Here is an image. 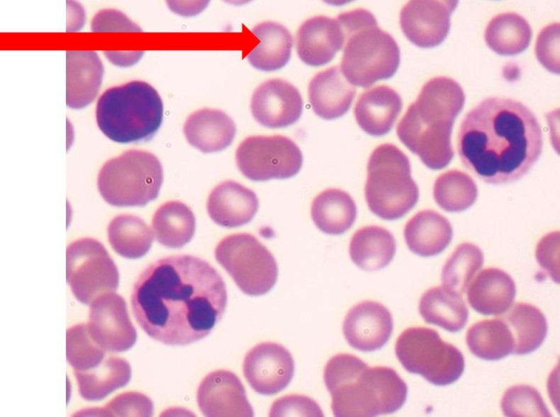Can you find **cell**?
Listing matches in <instances>:
<instances>
[{
    "label": "cell",
    "mask_w": 560,
    "mask_h": 417,
    "mask_svg": "<svg viewBox=\"0 0 560 417\" xmlns=\"http://www.w3.org/2000/svg\"><path fill=\"white\" fill-rule=\"evenodd\" d=\"M225 282L207 261L172 256L148 265L135 281L131 306L142 330L169 345H184L208 336L227 304Z\"/></svg>",
    "instance_id": "obj_1"
},
{
    "label": "cell",
    "mask_w": 560,
    "mask_h": 417,
    "mask_svg": "<svg viewBox=\"0 0 560 417\" xmlns=\"http://www.w3.org/2000/svg\"><path fill=\"white\" fill-rule=\"evenodd\" d=\"M542 147L535 115L522 103L507 98L482 101L465 115L458 132L462 164L491 184L522 178L538 160Z\"/></svg>",
    "instance_id": "obj_2"
},
{
    "label": "cell",
    "mask_w": 560,
    "mask_h": 417,
    "mask_svg": "<svg viewBox=\"0 0 560 417\" xmlns=\"http://www.w3.org/2000/svg\"><path fill=\"white\" fill-rule=\"evenodd\" d=\"M465 95L458 82L446 76L429 80L397 126L401 142L433 170L446 167L454 157L451 135L464 107Z\"/></svg>",
    "instance_id": "obj_3"
},
{
    "label": "cell",
    "mask_w": 560,
    "mask_h": 417,
    "mask_svg": "<svg viewBox=\"0 0 560 417\" xmlns=\"http://www.w3.org/2000/svg\"><path fill=\"white\" fill-rule=\"evenodd\" d=\"M324 382L337 417H371L393 413L402 407L408 393L405 382L393 369L370 367L347 353L338 354L327 362Z\"/></svg>",
    "instance_id": "obj_4"
},
{
    "label": "cell",
    "mask_w": 560,
    "mask_h": 417,
    "mask_svg": "<svg viewBox=\"0 0 560 417\" xmlns=\"http://www.w3.org/2000/svg\"><path fill=\"white\" fill-rule=\"evenodd\" d=\"M344 51L340 70L353 86L367 88L393 76L400 63L394 38L377 25L373 14L364 9L340 13Z\"/></svg>",
    "instance_id": "obj_5"
},
{
    "label": "cell",
    "mask_w": 560,
    "mask_h": 417,
    "mask_svg": "<svg viewBox=\"0 0 560 417\" xmlns=\"http://www.w3.org/2000/svg\"><path fill=\"white\" fill-rule=\"evenodd\" d=\"M99 128L118 143H138L152 139L163 120V103L157 90L142 81H132L108 88L96 108Z\"/></svg>",
    "instance_id": "obj_6"
},
{
    "label": "cell",
    "mask_w": 560,
    "mask_h": 417,
    "mask_svg": "<svg viewBox=\"0 0 560 417\" xmlns=\"http://www.w3.org/2000/svg\"><path fill=\"white\" fill-rule=\"evenodd\" d=\"M364 195L370 211L385 220L400 219L416 205L419 190L409 159L396 145L381 144L370 155Z\"/></svg>",
    "instance_id": "obj_7"
},
{
    "label": "cell",
    "mask_w": 560,
    "mask_h": 417,
    "mask_svg": "<svg viewBox=\"0 0 560 417\" xmlns=\"http://www.w3.org/2000/svg\"><path fill=\"white\" fill-rule=\"evenodd\" d=\"M163 182V168L153 154L130 149L107 161L97 178L103 200L116 207L145 206L155 200Z\"/></svg>",
    "instance_id": "obj_8"
},
{
    "label": "cell",
    "mask_w": 560,
    "mask_h": 417,
    "mask_svg": "<svg viewBox=\"0 0 560 417\" xmlns=\"http://www.w3.org/2000/svg\"><path fill=\"white\" fill-rule=\"evenodd\" d=\"M396 355L409 372L423 377L430 383L444 386L454 383L464 370L460 350L442 341L435 330L412 327L398 337Z\"/></svg>",
    "instance_id": "obj_9"
},
{
    "label": "cell",
    "mask_w": 560,
    "mask_h": 417,
    "mask_svg": "<svg viewBox=\"0 0 560 417\" xmlns=\"http://www.w3.org/2000/svg\"><path fill=\"white\" fill-rule=\"evenodd\" d=\"M218 263L245 294H266L275 285L278 267L271 253L257 239L247 233L223 238L215 249Z\"/></svg>",
    "instance_id": "obj_10"
},
{
    "label": "cell",
    "mask_w": 560,
    "mask_h": 417,
    "mask_svg": "<svg viewBox=\"0 0 560 417\" xmlns=\"http://www.w3.org/2000/svg\"><path fill=\"white\" fill-rule=\"evenodd\" d=\"M66 276L74 297L89 305L97 297L114 292L119 282L118 268L106 248L91 238L76 240L68 246Z\"/></svg>",
    "instance_id": "obj_11"
},
{
    "label": "cell",
    "mask_w": 560,
    "mask_h": 417,
    "mask_svg": "<svg viewBox=\"0 0 560 417\" xmlns=\"http://www.w3.org/2000/svg\"><path fill=\"white\" fill-rule=\"evenodd\" d=\"M235 159L240 171L254 181L289 178L299 172L303 164L298 145L281 135L246 138L239 145Z\"/></svg>",
    "instance_id": "obj_12"
},
{
    "label": "cell",
    "mask_w": 560,
    "mask_h": 417,
    "mask_svg": "<svg viewBox=\"0 0 560 417\" xmlns=\"http://www.w3.org/2000/svg\"><path fill=\"white\" fill-rule=\"evenodd\" d=\"M88 331L93 340L108 353L130 348L137 331L129 318L125 299L115 292L97 297L89 304Z\"/></svg>",
    "instance_id": "obj_13"
},
{
    "label": "cell",
    "mask_w": 560,
    "mask_h": 417,
    "mask_svg": "<svg viewBox=\"0 0 560 417\" xmlns=\"http://www.w3.org/2000/svg\"><path fill=\"white\" fill-rule=\"evenodd\" d=\"M455 0H413L400 13V25L406 38L420 47H435L443 42L450 28Z\"/></svg>",
    "instance_id": "obj_14"
},
{
    "label": "cell",
    "mask_w": 560,
    "mask_h": 417,
    "mask_svg": "<svg viewBox=\"0 0 560 417\" xmlns=\"http://www.w3.org/2000/svg\"><path fill=\"white\" fill-rule=\"evenodd\" d=\"M294 372L291 354L284 346L265 342L252 348L243 362V373L257 393L273 395L285 389Z\"/></svg>",
    "instance_id": "obj_15"
},
{
    "label": "cell",
    "mask_w": 560,
    "mask_h": 417,
    "mask_svg": "<svg viewBox=\"0 0 560 417\" xmlns=\"http://www.w3.org/2000/svg\"><path fill=\"white\" fill-rule=\"evenodd\" d=\"M303 106L298 90L279 79L267 80L258 86L250 105L254 118L269 128H282L294 124L301 115Z\"/></svg>",
    "instance_id": "obj_16"
},
{
    "label": "cell",
    "mask_w": 560,
    "mask_h": 417,
    "mask_svg": "<svg viewBox=\"0 0 560 417\" xmlns=\"http://www.w3.org/2000/svg\"><path fill=\"white\" fill-rule=\"evenodd\" d=\"M197 403L206 416L251 417L254 415L240 379L228 370H215L202 380L197 391Z\"/></svg>",
    "instance_id": "obj_17"
},
{
    "label": "cell",
    "mask_w": 560,
    "mask_h": 417,
    "mask_svg": "<svg viewBox=\"0 0 560 417\" xmlns=\"http://www.w3.org/2000/svg\"><path fill=\"white\" fill-rule=\"evenodd\" d=\"M393 328L392 316L383 304L362 302L347 313L342 326L344 336L354 348L369 352L382 348Z\"/></svg>",
    "instance_id": "obj_18"
},
{
    "label": "cell",
    "mask_w": 560,
    "mask_h": 417,
    "mask_svg": "<svg viewBox=\"0 0 560 417\" xmlns=\"http://www.w3.org/2000/svg\"><path fill=\"white\" fill-rule=\"evenodd\" d=\"M345 43L339 21L323 16L310 18L298 28L296 52L305 64L318 67L330 62Z\"/></svg>",
    "instance_id": "obj_19"
},
{
    "label": "cell",
    "mask_w": 560,
    "mask_h": 417,
    "mask_svg": "<svg viewBox=\"0 0 560 417\" xmlns=\"http://www.w3.org/2000/svg\"><path fill=\"white\" fill-rule=\"evenodd\" d=\"M259 207L255 193L233 181L220 183L211 192L207 211L217 224L237 227L250 222Z\"/></svg>",
    "instance_id": "obj_20"
},
{
    "label": "cell",
    "mask_w": 560,
    "mask_h": 417,
    "mask_svg": "<svg viewBox=\"0 0 560 417\" xmlns=\"http://www.w3.org/2000/svg\"><path fill=\"white\" fill-rule=\"evenodd\" d=\"M308 93L314 113L321 118L332 120L348 111L356 90L340 68L332 67L314 76L309 83Z\"/></svg>",
    "instance_id": "obj_21"
},
{
    "label": "cell",
    "mask_w": 560,
    "mask_h": 417,
    "mask_svg": "<svg viewBox=\"0 0 560 417\" xmlns=\"http://www.w3.org/2000/svg\"><path fill=\"white\" fill-rule=\"evenodd\" d=\"M470 306L483 315L500 316L513 304L516 287L505 271L495 268L481 270L467 287Z\"/></svg>",
    "instance_id": "obj_22"
},
{
    "label": "cell",
    "mask_w": 560,
    "mask_h": 417,
    "mask_svg": "<svg viewBox=\"0 0 560 417\" xmlns=\"http://www.w3.org/2000/svg\"><path fill=\"white\" fill-rule=\"evenodd\" d=\"M403 107L400 95L387 86H378L360 95L354 108L359 126L379 137L390 132Z\"/></svg>",
    "instance_id": "obj_23"
},
{
    "label": "cell",
    "mask_w": 560,
    "mask_h": 417,
    "mask_svg": "<svg viewBox=\"0 0 560 417\" xmlns=\"http://www.w3.org/2000/svg\"><path fill=\"white\" fill-rule=\"evenodd\" d=\"M103 67L94 51L67 52V106L79 109L96 98L101 86Z\"/></svg>",
    "instance_id": "obj_24"
},
{
    "label": "cell",
    "mask_w": 560,
    "mask_h": 417,
    "mask_svg": "<svg viewBox=\"0 0 560 417\" xmlns=\"http://www.w3.org/2000/svg\"><path fill=\"white\" fill-rule=\"evenodd\" d=\"M188 142L203 153L223 150L233 142L236 127L223 111L203 108L190 115L184 125Z\"/></svg>",
    "instance_id": "obj_25"
},
{
    "label": "cell",
    "mask_w": 560,
    "mask_h": 417,
    "mask_svg": "<svg viewBox=\"0 0 560 417\" xmlns=\"http://www.w3.org/2000/svg\"><path fill=\"white\" fill-rule=\"evenodd\" d=\"M404 239L414 253L428 257L442 252L452 239L449 220L439 213L425 210L418 212L406 223Z\"/></svg>",
    "instance_id": "obj_26"
},
{
    "label": "cell",
    "mask_w": 560,
    "mask_h": 417,
    "mask_svg": "<svg viewBox=\"0 0 560 417\" xmlns=\"http://www.w3.org/2000/svg\"><path fill=\"white\" fill-rule=\"evenodd\" d=\"M252 33L259 40L247 56L252 66L261 71L271 72L287 64L293 38L286 28L278 23L267 21L257 24Z\"/></svg>",
    "instance_id": "obj_27"
},
{
    "label": "cell",
    "mask_w": 560,
    "mask_h": 417,
    "mask_svg": "<svg viewBox=\"0 0 560 417\" xmlns=\"http://www.w3.org/2000/svg\"><path fill=\"white\" fill-rule=\"evenodd\" d=\"M74 373L80 396L85 400L94 401L125 386L131 377V368L125 360L106 355L96 366Z\"/></svg>",
    "instance_id": "obj_28"
},
{
    "label": "cell",
    "mask_w": 560,
    "mask_h": 417,
    "mask_svg": "<svg viewBox=\"0 0 560 417\" xmlns=\"http://www.w3.org/2000/svg\"><path fill=\"white\" fill-rule=\"evenodd\" d=\"M396 250V239L386 228L366 226L354 232L349 244L352 262L367 271L380 270L392 261Z\"/></svg>",
    "instance_id": "obj_29"
},
{
    "label": "cell",
    "mask_w": 560,
    "mask_h": 417,
    "mask_svg": "<svg viewBox=\"0 0 560 417\" xmlns=\"http://www.w3.org/2000/svg\"><path fill=\"white\" fill-rule=\"evenodd\" d=\"M356 204L351 195L338 188H328L313 200L310 214L321 232L340 235L347 231L357 217Z\"/></svg>",
    "instance_id": "obj_30"
},
{
    "label": "cell",
    "mask_w": 560,
    "mask_h": 417,
    "mask_svg": "<svg viewBox=\"0 0 560 417\" xmlns=\"http://www.w3.org/2000/svg\"><path fill=\"white\" fill-rule=\"evenodd\" d=\"M419 312L427 324L449 332L461 330L468 320L469 311L461 296L438 286L427 290L419 303Z\"/></svg>",
    "instance_id": "obj_31"
},
{
    "label": "cell",
    "mask_w": 560,
    "mask_h": 417,
    "mask_svg": "<svg viewBox=\"0 0 560 417\" xmlns=\"http://www.w3.org/2000/svg\"><path fill=\"white\" fill-rule=\"evenodd\" d=\"M152 226L157 241L172 249L183 247L191 241L196 229L191 210L178 200L162 205L155 212Z\"/></svg>",
    "instance_id": "obj_32"
},
{
    "label": "cell",
    "mask_w": 560,
    "mask_h": 417,
    "mask_svg": "<svg viewBox=\"0 0 560 417\" xmlns=\"http://www.w3.org/2000/svg\"><path fill=\"white\" fill-rule=\"evenodd\" d=\"M532 29L527 20L514 12L494 16L485 31L487 45L502 55H515L525 50L532 38Z\"/></svg>",
    "instance_id": "obj_33"
},
{
    "label": "cell",
    "mask_w": 560,
    "mask_h": 417,
    "mask_svg": "<svg viewBox=\"0 0 560 417\" xmlns=\"http://www.w3.org/2000/svg\"><path fill=\"white\" fill-rule=\"evenodd\" d=\"M508 324L514 339L513 353L525 355L537 349L547 332V322L543 313L527 303H517L501 317Z\"/></svg>",
    "instance_id": "obj_34"
},
{
    "label": "cell",
    "mask_w": 560,
    "mask_h": 417,
    "mask_svg": "<svg viewBox=\"0 0 560 417\" xmlns=\"http://www.w3.org/2000/svg\"><path fill=\"white\" fill-rule=\"evenodd\" d=\"M466 341L470 351L486 360H500L514 349L510 329L501 317L474 324L467 331Z\"/></svg>",
    "instance_id": "obj_35"
},
{
    "label": "cell",
    "mask_w": 560,
    "mask_h": 417,
    "mask_svg": "<svg viewBox=\"0 0 560 417\" xmlns=\"http://www.w3.org/2000/svg\"><path fill=\"white\" fill-rule=\"evenodd\" d=\"M107 234L112 249L128 259L145 256L153 242L150 228L142 219L133 215L115 217L108 226Z\"/></svg>",
    "instance_id": "obj_36"
},
{
    "label": "cell",
    "mask_w": 560,
    "mask_h": 417,
    "mask_svg": "<svg viewBox=\"0 0 560 417\" xmlns=\"http://www.w3.org/2000/svg\"><path fill=\"white\" fill-rule=\"evenodd\" d=\"M483 263V254L477 246L466 242L459 244L443 266L442 286L461 296Z\"/></svg>",
    "instance_id": "obj_37"
},
{
    "label": "cell",
    "mask_w": 560,
    "mask_h": 417,
    "mask_svg": "<svg viewBox=\"0 0 560 417\" xmlns=\"http://www.w3.org/2000/svg\"><path fill=\"white\" fill-rule=\"evenodd\" d=\"M478 189L471 176L459 170L442 173L435 180L433 196L444 210L457 212L471 207L476 200Z\"/></svg>",
    "instance_id": "obj_38"
},
{
    "label": "cell",
    "mask_w": 560,
    "mask_h": 417,
    "mask_svg": "<svg viewBox=\"0 0 560 417\" xmlns=\"http://www.w3.org/2000/svg\"><path fill=\"white\" fill-rule=\"evenodd\" d=\"M106 353L93 340L86 324L74 325L67 330L66 358L74 371H85L96 366Z\"/></svg>",
    "instance_id": "obj_39"
},
{
    "label": "cell",
    "mask_w": 560,
    "mask_h": 417,
    "mask_svg": "<svg viewBox=\"0 0 560 417\" xmlns=\"http://www.w3.org/2000/svg\"><path fill=\"white\" fill-rule=\"evenodd\" d=\"M505 416H551L539 392L528 385L510 387L501 400Z\"/></svg>",
    "instance_id": "obj_40"
},
{
    "label": "cell",
    "mask_w": 560,
    "mask_h": 417,
    "mask_svg": "<svg viewBox=\"0 0 560 417\" xmlns=\"http://www.w3.org/2000/svg\"><path fill=\"white\" fill-rule=\"evenodd\" d=\"M539 62L549 72L559 73V23H551L539 33L535 47Z\"/></svg>",
    "instance_id": "obj_41"
},
{
    "label": "cell",
    "mask_w": 560,
    "mask_h": 417,
    "mask_svg": "<svg viewBox=\"0 0 560 417\" xmlns=\"http://www.w3.org/2000/svg\"><path fill=\"white\" fill-rule=\"evenodd\" d=\"M152 401L138 392L124 393L116 397L104 409L108 416H151L153 413Z\"/></svg>",
    "instance_id": "obj_42"
},
{
    "label": "cell",
    "mask_w": 560,
    "mask_h": 417,
    "mask_svg": "<svg viewBox=\"0 0 560 417\" xmlns=\"http://www.w3.org/2000/svg\"><path fill=\"white\" fill-rule=\"evenodd\" d=\"M270 416H322V411L313 399L298 395L282 397L271 406Z\"/></svg>",
    "instance_id": "obj_43"
},
{
    "label": "cell",
    "mask_w": 560,
    "mask_h": 417,
    "mask_svg": "<svg viewBox=\"0 0 560 417\" xmlns=\"http://www.w3.org/2000/svg\"><path fill=\"white\" fill-rule=\"evenodd\" d=\"M537 262L556 282H559V232H551L538 243L536 249Z\"/></svg>",
    "instance_id": "obj_44"
}]
</instances>
